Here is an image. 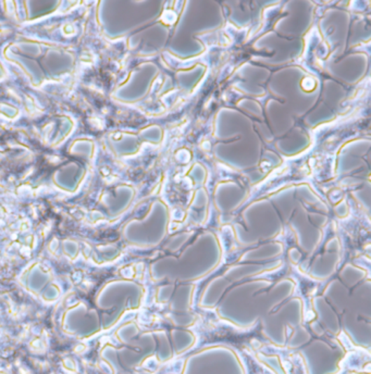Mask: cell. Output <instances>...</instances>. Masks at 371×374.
Listing matches in <instances>:
<instances>
[{"label": "cell", "mask_w": 371, "mask_h": 374, "mask_svg": "<svg viewBox=\"0 0 371 374\" xmlns=\"http://www.w3.org/2000/svg\"><path fill=\"white\" fill-rule=\"evenodd\" d=\"M141 289L125 279H110L100 286L94 297V305L102 319L103 330H110L119 322L125 311L136 309Z\"/></svg>", "instance_id": "obj_1"}, {"label": "cell", "mask_w": 371, "mask_h": 374, "mask_svg": "<svg viewBox=\"0 0 371 374\" xmlns=\"http://www.w3.org/2000/svg\"><path fill=\"white\" fill-rule=\"evenodd\" d=\"M64 333L78 340H88L103 331L102 319L95 307L86 301H78L64 311L62 317Z\"/></svg>", "instance_id": "obj_2"}, {"label": "cell", "mask_w": 371, "mask_h": 374, "mask_svg": "<svg viewBox=\"0 0 371 374\" xmlns=\"http://www.w3.org/2000/svg\"><path fill=\"white\" fill-rule=\"evenodd\" d=\"M19 281L27 292L46 304H52L62 296V287L55 282L52 273L39 263H34L24 270Z\"/></svg>", "instance_id": "obj_3"}, {"label": "cell", "mask_w": 371, "mask_h": 374, "mask_svg": "<svg viewBox=\"0 0 371 374\" xmlns=\"http://www.w3.org/2000/svg\"><path fill=\"white\" fill-rule=\"evenodd\" d=\"M64 253L70 259H76L78 255V247L76 243L66 244L64 245Z\"/></svg>", "instance_id": "obj_4"}, {"label": "cell", "mask_w": 371, "mask_h": 374, "mask_svg": "<svg viewBox=\"0 0 371 374\" xmlns=\"http://www.w3.org/2000/svg\"><path fill=\"white\" fill-rule=\"evenodd\" d=\"M0 374H8V372L4 371V370L0 369Z\"/></svg>", "instance_id": "obj_5"}]
</instances>
